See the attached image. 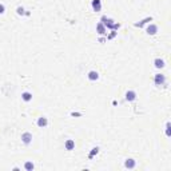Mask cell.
Returning a JSON list of instances; mask_svg holds the SVG:
<instances>
[{"label": "cell", "instance_id": "cell-1", "mask_svg": "<svg viewBox=\"0 0 171 171\" xmlns=\"http://www.w3.org/2000/svg\"><path fill=\"white\" fill-rule=\"evenodd\" d=\"M100 23L103 24V26H104L107 30H110V31H112V30H114V31H116V30H119V28H120V26H122L120 23L115 21L114 19H111V17L106 16V15H103V16L100 17Z\"/></svg>", "mask_w": 171, "mask_h": 171}, {"label": "cell", "instance_id": "cell-2", "mask_svg": "<svg viewBox=\"0 0 171 171\" xmlns=\"http://www.w3.org/2000/svg\"><path fill=\"white\" fill-rule=\"evenodd\" d=\"M154 84L157 87H160V86H167V79H166V75L163 74H155L154 75Z\"/></svg>", "mask_w": 171, "mask_h": 171}, {"label": "cell", "instance_id": "cell-3", "mask_svg": "<svg viewBox=\"0 0 171 171\" xmlns=\"http://www.w3.org/2000/svg\"><path fill=\"white\" fill-rule=\"evenodd\" d=\"M20 139H21V142H23V144H24V146H30L31 143H32L33 136H32V134H31L30 131H24L23 134H21Z\"/></svg>", "mask_w": 171, "mask_h": 171}, {"label": "cell", "instance_id": "cell-4", "mask_svg": "<svg viewBox=\"0 0 171 171\" xmlns=\"http://www.w3.org/2000/svg\"><path fill=\"white\" fill-rule=\"evenodd\" d=\"M158 31H159V27H158L157 24H154V23H148L147 24V28H146L147 35L154 36V35H157V33H158Z\"/></svg>", "mask_w": 171, "mask_h": 171}, {"label": "cell", "instance_id": "cell-5", "mask_svg": "<svg viewBox=\"0 0 171 171\" xmlns=\"http://www.w3.org/2000/svg\"><path fill=\"white\" fill-rule=\"evenodd\" d=\"M152 21V17L151 16H147L144 17V19H142L141 21H136V23H134V27H136V28H142V27L147 26L148 23H151Z\"/></svg>", "mask_w": 171, "mask_h": 171}, {"label": "cell", "instance_id": "cell-6", "mask_svg": "<svg viewBox=\"0 0 171 171\" xmlns=\"http://www.w3.org/2000/svg\"><path fill=\"white\" fill-rule=\"evenodd\" d=\"M124 167L128 170H132L136 167V160L134 159V158H127L126 160H124Z\"/></svg>", "mask_w": 171, "mask_h": 171}, {"label": "cell", "instance_id": "cell-7", "mask_svg": "<svg viewBox=\"0 0 171 171\" xmlns=\"http://www.w3.org/2000/svg\"><path fill=\"white\" fill-rule=\"evenodd\" d=\"M87 78H88V80L90 82H96V80H99V72L98 71H95V70H91V71H88V74H87Z\"/></svg>", "mask_w": 171, "mask_h": 171}, {"label": "cell", "instance_id": "cell-8", "mask_svg": "<svg viewBox=\"0 0 171 171\" xmlns=\"http://www.w3.org/2000/svg\"><path fill=\"white\" fill-rule=\"evenodd\" d=\"M136 92L134 91V90H128V91L126 92V95H124V99H126L127 102H134V100H136Z\"/></svg>", "mask_w": 171, "mask_h": 171}, {"label": "cell", "instance_id": "cell-9", "mask_svg": "<svg viewBox=\"0 0 171 171\" xmlns=\"http://www.w3.org/2000/svg\"><path fill=\"white\" fill-rule=\"evenodd\" d=\"M91 7L94 12H100L102 11V0H91Z\"/></svg>", "mask_w": 171, "mask_h": 171}, {"label": "cell", "instance_id": "cell-10", "mask_svg": "<svg viewBox=\"0 0 171 171\" xmlns=\"http://www.w3.org/2000/svg\"><path fill=\"white\" fill-rule=\"evenodd\" d=\"M64 150H67V151L75 150V141H74V139H67V141L64 142Z\"/></svg>", "mask_w": 171, "mask_h": 171}, {"label": "cell", "instance_id": "cell-11", "mask_svg": "<svg viewBox=\"0 0 171 171\" xmlns=\"http://www.w3.org/2000/svg\"><path fill=\"white\" fill-rule=\"evenodd\" d=\"M154 67L158 68V70H162V68L166 67V62H164L163 59H160V58H155L154 59Z\"/></svg>", "mask_w": 171, "mask_h": 171}, {"label": "cell", "instance_id": "cell-12", "mask_svg": "<svg viewBox=\"0 0 171 171\" xmlns=\"http://www.w3.org/2000/svg\"><path fill=\"white\" fill-rule=\"evenodd\" d=\"M36 124H38V127H40V128H44V127L48 126V119L46 116H39L38 120H36Z\"/></svg>", "mask_w": 171, "mask_h": 171}, {"label": "cell", "instance_id": "cell-13", "mask_svg": "<svg viewBox=\"0 0 171 171\" xmlns=\"http://www.w3.org/2000/svg\"><path fill=\"white\" fill-rule=\"evenodd\" d=\"M96 32H98V35H100V36L107 35V28H106V27L100 23V21L96 24Z\"/></svg>", "mask_w": 171, "mask_h": 171}, {"label": "cell", "instance_id": "cell-14", "mask_svg": "<svg viewBox=\"0 0 171 171\" xmlns=\"http://www.w3.org/2000/svg\"><path fill=\"white\" fill-rule=\"evenodd\" d=\"M21 100L26 102V103H28V102L32 100V94H31L30 91H24V92H21Z\"/></svg>", "mask_w": 171, "mask_h": 171}, {"label": "cell", "instance_id": "cell-15", "mask_svg": "<svg viewBox=\"0 0 171 171\" xmlns=\"http://www.w3.org/2000/svg\"><path fill=\"white\" fill-rule=\"evenodd\" d=\"M99 154V147L96 146V147H92L91 148V151H90V154H88V159H94V157L95 155H98Z\"/></svg>", "mask_w": 171, "mask_h": 171}, {"label": "cell", "instance_id": "cell-16", "mask_svg": "<svg viewBox=\"0 0 171 171\" xmlns=\"http://www.w3.org/2000/svg\"><path fill=\"white\" fill-rule=\"evenodd\" d=\"M33 169H35V164L32 163V160H27L24 163V170L26 171H32Z\"/></svg>", "mask_w": 171, "mask_h": 171}, {"label": "cell", "instance_id": "cell-17", "mask_svg": "<svg viewBox=\"0 0 171 171\" xmlns=\"http://www.w3.org/2000/svg\"><path fill=\"white\" fill-rule=\"evenodd\" d=\"M16 14L19 15V16H24V15H27V16H30V15H31L28 11L26 12V10H24L23 7H17V8H16Z\"/></svg>", "mask_w": 171, "mask_h": 171}, {"label": "cell", "instance_id": "cell-18", "mask_svg": "<svg viewBox=\"0 0 171 171\" xmlns=\"http://www.w3.org/2000/svg\"><path fill=\"white\" fill-rule=\"evenodd\" d=\"M116 33H118L116 31H114V30H112V31H111V33H108V35H106V36H107V40H111V39H114L115 36H116Z\"/></svg>", "mask_w": 171, "mask_h": 171}, {"label": "cell", "instance_id": "cell-19", "mask_svg": "<svg viewBox=\"0 0 171 171\" xmlns=\"http://www.w3.org/2000/svg\"><path fill=\"white\" fill-rule=\"evenodd\" d=\"M166 136H167V138H170V136H171V132H170V122L166 123Z\"/></svg>", "mask_w": 171, "mask_h": 171}, {"label": "cell", "instance_id": "cell-20", "mask_svg": "<svg viewBox=\"0 0 171 171\" xmlns=\"http://www.w3.org/2000/svg\"><path fill=\"white\" fill-rule=\"evenodd\" d=\"M4 12H5V5L3 3H0V15H4Z\"/></svg>", "mask_w": 171, "mask_h": 171}, {"label": "cell", "instance_id": "cell-21", "mask_svg": "<svg viewBox=\"0 0 171 171\" xmlns=\"http://www.w3.org/2000/svg\"><path fill=\"white\" fill-rule=\"evenodd\" d=\"M71 116H82V112H71Z\"/></svg>", "mask_w": 171, "mask_h": 171}]
</instances>
